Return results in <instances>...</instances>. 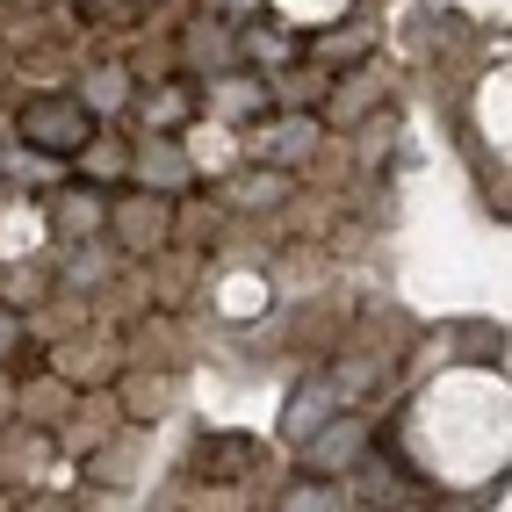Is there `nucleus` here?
I'll list each match as a JSON object with an SVG mask.
<instances>
[{
    "instance_id": "14",
    "label": "nucleus",
    "mask_w": 512,
    "mask_h": 512,
    "mask_svg": "<svg viewBox=\"0 0 512 512\" xmlns=\"http://www.w3.org/2000/svg\"><path fill=\"white\" fill-rule=\"evenodd\" d=\"M181 109H188V94H181V87H166V94L152 101V123H174Z\"/></svg>"
},
{
    "instance_id": "16",
    "label": "nucleus",
    "mask_w": 512,
    "mask_h": 512,
    "mask_svg": "<svg viewBox=\"0 0 512 512\" xmlns=\"http://www.w3.org/2000/svg\"><path fill=\"white\" fill-rule=\"evenodd\" d=\"M8 412H15V390H8V383H0V419H8Z\"/></svg>"
},
{
    "instance_id": "3",
    "label": "nucleus",
    "mask_w": 512,
    "mask_h": 512,
    "mask_svg": "<svg viewBox=\"0 0 512 512\" xmlns=\"http://www.w3.org/2000/svg\"><path fill=\"white\" fill-rule=\"evenodd\" d=\"M332 375H303V383L289 390V404H282V440H296V448H303V440H311L325 419H332Z\"/></svg>"
},
{
    "instance_id": "13",
    "label": "nucleus",
    "mask_w": 512,
    "mask_h": 512,
    "mask_svg": "<svg viewBox=\"0 0 512 512\" xmlns=\"http://www.w3.org/2000/svg\"><path fill=\"white\" fill-rule=\"evenodd\" d=\"M282 195V174H253L246 188H238V202H275Z\"/></svg>"
},
{
    "instance_id": "8",
    "label": "nucleus",
    "mask_w": 512,
    "mask_h": 512,
    "mask_svg": "<svg viewBox=\"0 0 512 512\" xmlns=\"http://www.w3.org/2000/svg\"><path fill=\"white\" fill-rule=\"evenodd\" d=\"M275 512H339V491H332V476H325V484H318V476H303V484H289Z\"/></svg>"
},
{
    "instance_id": "5",
    "label": "nucleus",
    "mask_w": 512,
    "mask_h": 512,
    "mask_svg": "<svg viewBox=\"0 0 512 512\" xmlns=\"http://www.w3.org/2000/svg\"><path fill=\"white\" fill-rule=\"evenodd\" d=\"M311 145H318V116H303V109H289L275 130L260 123V159H282V166H296Z\"/></svg>"
},
{
    "instance_id": "7",
    "label": "nucleus",
    "mask_w": 512,
    "mask_h": 512,
    "mask_svg": "<svg viewBox=\"0 0 512 512\" xmlns=\"http://www.w3.org/2000/svg\"><path fill=\"white\" fill-rule=\"evenodd\" d=\"M101 224H109V202H94V195H80V188L58 202V231H65V238H80V231H101Z\"/></svg>"
},
{
    "instance_id": "11",
    "label": "nucleus",
    "mask_w": 512,
    "mask_h": 512,
    "mask_svg": "<svg viewBox=\"0 0 512 512\" xmlns=\"http://www.w3.org/2000/svg\"><path fill=\"white\" fill-rule=\"evenodd\" d=\"M123 101H130V87H123V73H94V87H87V101H80V109L94 116V109H123Z\"/></svg>"
},
{
    "instance_id": "6",
    "label": "nucleus",
    "mask_w": 512,
    "mask_h": 512,
    "mask_svg": "<svg viewBox=\"0 0 512 512\" xmlns=\"http://www.w3.org/2000/svg\"><path fill=\"white\" fill-rule=\"evenodd\" d=\"M138 174L159 188V195H174V188H188V159H181V145H166V138H152V152L138 159Z\"/></svg>"
},
{
    "instance_id": "9",
    "label": "nucleus",
    "mask_w": 512,
    "mask_h": 512,
    "mask_svg": "<svg viewBox=\"0 0 512 512\" xmlns=\"http://www.w3.org/2000/svg\"><path fill=\"white\" fill-rule=\"evenodd\" d=\"M253 455H260L253 440H202V448H195V462L210 469V484H217V469H246Z\"/></svg>"
},
{
    "instance_id": "10",
    "label": "nucleus",
    "mask_w": 512,
    "mask_h": 512,
    "mask_svg": "<svg viewBox=\"0 0 512 512\" xmlns=\"http://www.w3.org/2000/svg\"><path fill=\"white\" fill-rule=\"evenodd\" d=\"M80 166H87V174H101V181H116L123 166H130V152H123L116 138H94V145L80 152Z\"/></svg>"
},
{
    "instance_id": "15",
    "label": "nucleus",
    "mask_w": 512,
    "mask_h": 512,
    "mask_svg": "<svg viewBox=\"0 0 512 512\" xmlns=\"http://www.w3.org/2000/svg\"><path fill=\"white\" fill-rule=\"evenodd\" d=\"M15 347H22V318H15V311H0V361H8Z\"/></svg>"
},
{
    "instance_id": "2",
    "label": "nucleus",
    "mask_w": 512,
    "mask_h": 512,
    "mask_svg": "<svg viewBox=\"0 0 512 512\" xmlns=\"http://www.w3.org/2000/svg\"><path fill=\"white\" fill-rule=\"evenodd\" d=\"M368 455V419H325L311 440H303V462H311V476H347L354 462Z\"/></svg>"
},
{
    "instance_id": "1",
    "label": "nucleus",
    "mask_w": 512,
    "mask_h": 512,
    "mask_svg": "<svg viewBox=\"0 0 512 512\" xmlns=\"http://www.w3.org/2000/svg\"><path fill=\"white\" fill-rule=\"evenodd\" d=\"M22 138L37 145V152H51V159H80L101 130H94V116L80 109L73 94H37V101L22 109Z\"/></svg>"
},
{
    "instance_id": "4",
    "label": "nucleus",
    "mask_w": 512,
    "mask_h": 512,
    "mask_svg": "<svg viewBox=\"0 0 512 512\" xmlns=\"http://www.w3.org/2000/svg\"><path fill=\"white\" fill-rule=\"evenodd\" d=\"M109 231L123 238V253H152L159 238H166V202H152V195L116 202V210H109Z\"/></svg>"
},
{
    "instance_id": "12",
    "label": "nucleus",
    "mask_w": 512,
    "mask_h": 512,
    "mask_svg": "<svg viewBox=\"0 0 512 512\" xmlns=\"http://www.w3.org/2000/svg\"><path fill=\"white\" fill-rule=\"evenodd\" d=\"M253 101H267V87H253V80H231V87L217 94V109H253Z\"/></svg>"
}]
</instances>
